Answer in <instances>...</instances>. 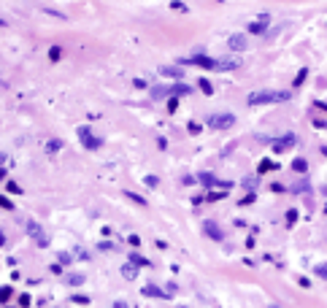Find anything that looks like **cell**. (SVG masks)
I'll return each instance as SVG.
<instances>
[{"label": "cell", "mask_w": 327, "mask_h": 308, "mask_svg": "<svg viewBox=\"0 0 327 308\" xmlns=\"http://www.w3.org/2000/svg\"><path fill=\"white\" fill-rule=\"evenodd\" d=\"M130 262L136 265V268H149V259L141 257V254H130Z\"/></svg>", "instance_id": "9a60e30c"}, {"label": "cell", "mask_w": 327, "mask_h": 308, "mask_svg": "<svg viewBox=\"0 0 327 308\" xmlns=\"http://www.w3.org/2000/svg\"><path fill=\"white\" fill-rule=\"evenodd\" d=\"M292 170L306 173V170H309V162H306V160H295V162H292Z\"/></svg>", "instance_id": "ac0fdd59"}, {"label": "cell", "mask_w": 327, "mask_h": 308, "mask_svg": "<svg viewBox=\"0 0 327 308\" xmlns=\"http://www.w3.org/2000/svg\"><path fill=\"white\" fill-rule=\"evenodd\" d=\"M200 181H203L206 187H214V181H216V179L211 176V173H200Z\"/></svg>", "instance_id": "44dd1931"}, {"label": "cell", "mask_w": 327, "mask_h": 308, "mask_svg": "<svg viewBox=\"0 0 327 308\" xmlns=\"http://www.w3.org/2000/svg\"><path fill=\"white\" fill-rule=\"evenodd\" d=\"M11 292H14L11 287H0V303H6L8 297H11Z\"/></svg>", "instance_id": "ffe728a7"}, {"label": "cell", "mask_w": 327, "mask_h": 308, "mask_svg": "<svg viewBox=\"0 0 327 308\" xmlns=\"http://www.w3.org/2000/svg\"><path fill=\"white\" fill-rule=\"evenodd\" d=\"M227 46H230V52H244L246 49V35H241V33L230 35L227 38Z\"/></svg>", "instance_id": "ba28073f"}, {"label": "cell", "mask_w": 327, "mask_h": 308, "mask_svg": "<svg viewBox=\"0 0 327 308\" xmlns=\"http://www.w3.org/2000/svg\"><path fill=\"white\" fill-rule=\"evenodd\" d=\"M3 25H6V22H3V19H0V27H3Z\"/></svg>", "instance_id": "ee69618b"}, {"label": "cell", "mask_w": 327, "mask_h": 308, "mask_svg": "<svg viewBox=\"0 0 327 308\" xmlns=\"http://www.w3.org/2000/svg\"><path fill=\"white\" fill-rule=\"evenodd\" d=\"M189 92H192V86L189 84H181V81L173 84V90H170V95H176V98H181V95H189Z\"/></svg>", "instance_id": "5bb4252c"}, {"label": "cell", "mask_w": 327, "mask_h": 308, "mask_svg": "<svg viewBox=\"0 0 327 308\" xmlns=\"http://www.w3.org/2000/svg\"><path fill=\"white\" fill-rule=\"evenodd\" d=\"M287 222H290V225H295V222H297V211H295V208L287 211Z\"/></svg>", "instance_id": "d4e9b609"}, {"label": "cell", "mask_w": 327, "mask_h": 308, "mask_svg": "<svg viewBox=\"0 0 327 308\" xmlns=\"http://www.w3.org/2000/svg\"><path fill=\"white\" fill-rule=\"evenodd\" d=\"M160 73L168 76V79H181V76H184V71H181V68H170V65H162Z\"/></svg>", "instance_id": "8fae6325"}, {"label": "cell", "mask_w": 327, "mask_h": 308, "mask_svg": "<svg viewBox=\"0 0 327 308\" xmlns=\"http://www.w3.org/2000/svg\"><path fill=\"white\" fill-rule=\"evenodd\" d=\"M241 68V60H238V57H219L216 60V71H238Z\"/></svg>", "instance_id": "52a82bcc"}, {"label": "cell", "mask_w": 327, "mask_h": 308, "mask_svg": "<svg viewBox=\"0 0 327 308\" xmlns=\"http://www.w3.org/2000/svg\"><path fill=\"white\" fill-rule=\"evenodd\" d=\"M122 276H124V278H127V281H133V278H136V276H138V268H136V265H133V262H130V259H127V262H124V265H122Z\"/></svg>", "instance_id": "30bf717a"}, {"label": "cell", "mask_w": 327, "mask_h": 308, "mask_svg": "<svg viewBox=\"0 0 327 308\" xmlns=\"http://www.w3.org/2000/svg\"><path fill=\"white\" fill-rule=\"evenodd\" d=\"M71 300H73V303H90V300H86V297H84V295H73V297H71Z\"/></svg>", "instance_id": "74e56055"}, {"label": "cell", "mask_w": 327, "mask_h": 308, "mask_svg": "<svg viewBox=\"0 0 327 308\" xmlns=\"http://www.w3.org/2000/svg\"><path fill=\"white\" fill-rule=\"evenodd\" d=\"M143 181H146V187H157V184H160V179H157V176H146Z\"/></svg>", "instance_id": "4dcf8cb0"}, {"label": "cell", "mask_w": 327, "mask_h": 308, "mask_svg": "<svg viewBox=\"0 0 327 308\" xmlns=\"http://www.w3.org/2000/svg\"><path fill=\"white\" fill-rule=\"evenodd\" d=\"M292 95L290 92H271V90H265V92H252L246 98L249 105H268V103H287Z\"/></svg>", "instance_id": "6da1fadb"}, {"label": "cell", "mask_w": 327, "mask_h": 308, "mask_svg": "<svg viewBox=\"0 0 327 308\" xmlns=\"http://www.w3.org/2000/svg\"><path fill=\"white\" fill-rule=\"evenodd\" d=\"M292 146H297V136H295V133H287V136H281V138L273 141V151H276V154L290 151Z\"/></svg>", "instance_id": "5b68a950"}, {"label": "cell", "mask_w": 327, "mask_h": 308, "mask_svg": "<svg viewBox=\"0 0 327 308\" xmlns=\"http://www.w3.org/2000/svg\"><path fill=\"white\" fill-rule=\"evenodd\" d=\"M111 308H127V303H124V300H117V303H114Z\"/></svg>", "instance_id": "ab89813d"}, {"label": "cell", "mask_w": 327, "mask_h": 308, "mask_svg": "<svg viewBox=\"0 0 327 308\" xmlns=\"http://www.w3.org/2000/svg\"><path fill=\"white\" fill-rule=\"evenodd\" d=\"M6 244V235H3V230H0V246H3Z\"/></svg>", "instance_id": "b9f144b4"}, {"label": "cell", "mask_w": 327, "mask_h": 308, "mask_svg": "<svg viewBox=\"0 0 327 308\" xmlns=\"http://www.w3.org/2000/svg\"><path fill=\"white\" fill-rule=\"evenodd\" d=\"M76 136H79V141L84 143V149H90V151H95V149H100V138L95 136V133L86 127V124H81L79 130H76Z\"/></svg>", "instance_id": "7a4b0ae2"}, {"label": "cell", "mask_w": 327, "mask_h": 308, "mask_svg": "<svg viewBox=\"0 0 327 308\" xmlns=\"http://www.w3.org/2000/svg\"><path fill=\"white\" fill-rule=\"evenodd\" d=\"M8 192H14V195H19L22 189H19V184H14V181H8Z\"/></svg>", "instance_id": "d590c367"}, {"label": "cell", "mask_w": 327, "mask_h": 308, "mask_svg": "<svg viewBox=\"0 0 327 308\" xmlns=\"http://www.w3.org/2000/svg\"><path fill=\"white\" fill-rule=\"evenodd\" d=\"M49 57H52V60H60V57H62V49H60V46H52V49H49Z\"/></svg>", "instance_id": "cb8c5ba5"}, {"label": "cell", "mask_w": 327, "mask_h": 308, "mask_svg": "<svg viewBox=\"0 0 327 308\" xmlns=\"http://www.w3.org/2000/svg\"><path fill=\"white\" fill-rule=\"evenodd\" d=\"M127 240H130V246H141V238L138 235H130Z\"/></svg>", "instance_id": "f35d334b"}, {"label": "cell", "mask_w": 327, "mask_h": 308, "mask_svg": "<svg viewBox=\"0 0 327 308\" xmlns=\"http://www.w3.org/2000/svg\"><path fill=\"white\" fill-rule=\"evenodd\" d=\"M203 230H206V235H208V238H214V240H222V238H225L222 227H219L216 222H206V227H203Z\"/></svg>", "instance_id": "9c48e42d"}, {"label": "cell", "mask_w": 327, "mask_h": 308, "mask_svg": "<svg viewBox=\"0 0 327 308\" xmlns=\"http://www.w3.org/2000/svg\"><path fill=\"white\" fill-rule=\"evenodd\" d=\"M306 76H309V71H306V68H303L300 73H297V79H295V86H300V84L306 81Z\"/></svg>", "instance_id": "4316f807"}, {"label": "cell", "mask_w": 327, "mask_h": 308, "mask_svg": "<svg viewBox=\"0 0 327 308\" xmlns=\"http://www.w3.org/2000/svg\"><path fill=\"white\" fill-rule=\"evenodd\" d=\"M0 208H8V211H11L14 203H8V197H6V195H0Z\"/></svg>", "instance_id": "f546056e"}, {"label": "cell", "mask_w": 327, "mask_h": 308, "mask_svg": "<svg viewBox=\"0 0 327 308\" xmlns=\"http://www.w3.org/2000/svg\"><path fill=\"white\" fill-rule=\"evenodd\" d=\"M181 62H187V65H200V68H206V71H216V60H211V57H206V54L187 57V60H181Z\"/></svg>", "instance_id": "8992f818"}, {"label": "cell", "mask_w": 327, "mask_h": 308, "mask_svg": "<svg viewBox=\"0 0 327 308\" xmlns=\"http://www.w3.org/2000/svg\"><path fill=\"white\" fill-rule=\"evenodd\" d=\"M170 8H173V11H187L184 3H170Z\"/></svg>", "instance_id": "8d00e7d4"}, {"label": "cell", "mask_w": 327, "mask_h": 308, "mask_svg": "<svg viewBox=\"0 0 327 308\" xmlns=\"http://www.w3.org/2000/svg\"><path fill=\"white\" fill-rule=\"evenodd\" d=\"M68 284H71V287H81V284H84V276H81V273H71V276H68Z\"/></svg>", "instance_id": "e0dca14e"}, {"label": "cell", "mask_w": 327, "mask_h": 308, "mask_svg": "<svg viewBox=\"0 0 327 308\" xmlns=\"http://www.w3.org/2000/svg\"><path fill=\"white\" fill-rule=\"evenodd\" d=\"M27 305H30V295H22L19 297V308H27Z\"/></svg>", "instance_id": "1f68e13d"}, {"label": "cell", "mask_w": 327, "mask_h": 308, "mask_svg": "<svg viewBox=\"0 0 327 308\" xmlns=\"http://www.w3.org/2000/svg\"><path fill=\"white\" fill-rule=\"evenodd\" d=\"M314 271H316V276H319V278H327V262H319Z\"/></svg>", "instance_id": "7402d4cb"}, {"label": "cell", "mask_w": 327, "mask_h": 308, "mask_svg": "<svg viewBox=\"0 0 327 308\" xmlns=\"http://www.w3.org/2000/svg\"><path fill=\"white\" fill-rule=\"evenodd\" d=\"M57 259H60V265H68L71 262V254L68 252H60V254H57Z\"/></svg>", "instance_id": "484cf974"}, {"label": "cell", "mask_w": 327, "mask_h": 308, "mask_svg": "<svg viewBox=\"0 0 327 308\" xmlns=\"http://www.w3.org/2000/svg\"><path fill=\"white\" fill-rule=\"evenodd\" d=\"M60 146H62L60 141H49V143H46V151H57V149H60Z\"/></svg>", "instance_id": "f1b7e54d"}, {"label": "cell", "mask_w": 327, "mask_h": 308, "mask_svg": "<svg viewBox=\"0 0 327 308\" xmlns=\"http://www.w3.org/2000/svg\"><path fill=\"white\" fill-rule=\"evenodd\" d=\"M3 162H6V154H0V165H3Z\"/></svg>", "instance_id": "7bdbcfd3"}, {"label": "cell", "mask_w": 327, "mask_h": 308, "mask_svg": "<svg viewBox=\"0 0 327 308\" xmlns=\"http://www.w3.org/2000/svg\"><path fill=\"white\" fill-rule=\"evenodd\" d=\"M27 235H30V238L35 240V246H41V249L49 246V235L43 233V227L38 225L35 219H30V222H27Z\"/></svg>", "instance_id": "3957f363"}, {"label": "cell", "mask_w": 327, "mask_h": 308, "mask_svg": "<svg viewBox=\"0 0 327 308\" xmlns=\"http://www.w3.org/2000/svg\"><path fill=\"white\" fill-rule=\"evenodd\" d=\"M198 86H200V90H203L206 95L214 92V86H211V81H208V79H200V81H198Z\"/></svg>", "instance_id": "d6986e66"}, {"label": "cell", "mask_w": 327, "mask_h": 308, "mask_svg": "<svg viewBox=\"0 0 327 308\" xmlns=\"http://www.w3.org/2000/svg\"><path fill=\"white\" fill-rule=\"evenodd\" d=\"M316 108H322V111H327V103H316Z\"/></svg>", "instance_id": "60d3db41"}, {"label": "cell", "mask_w": 327, "mask_h": 308, "mask_svg": "<svg viewBox=\"0 0 327 308\" xmlns=\"http://www.w3.org/2000/svg\"><path fill=\"white\" fill-rule=\"evenodd\" d=\"M176 292H179V287H176V284H168V287H165V295H168V297H170V295H176Z\"/></svg>", "instance_id": "836d02e7"}, {"label": "cell", "mask_w": 327, "mask_h": 308, "mask_svg": "<svg viewBox=\"0 0 327 308\" xmlns=\"http://www.w3.org/2000/svg\"><path fill=\"white\" fill-rule=\"evenodd\" d=\"M254 203V192H252V195H246L244 200H241V206H252Z\"/></svg>", "instance_id": "e575fe53"}, {"label": "cell", "mask_w": 327, "mask_h": 308, "mask_svg": "<svg viewBox=\"0 0 327 308\" xmlns=\"http://www.w3.org/2000/svg\"><path fill=\"white\" fill-rule=\"evenodd\" d=\"M124 197H127V200H133L136 206H146V200H143L141 195H136V192H124Z\"/></svg>", "instance_id": "2e32d148"}, {"label": "cell", "mask_w": 327, "mask_h": 308, "mask_svg": "<svg viewBox=\"0 0 327 308\" xmlns=\"http://www.w3.org/2000/svg\"><path fill=\"white\" fill-rule=\"evenodd\" d=\"M143 295H146V297H168L165 295V290H157V287L155 284H149V287H143V290H141Z\"/></svg>", "instance_id": "4fadbf2b"}, {"label": "cell", "mask_w": 327, "mask_h": 308, "mask_svg": "<svg viewBox=\"0 0 327 308\" xmlns=\"http://www.w3.org/2000/svg\"><path fill=\"white\" fill-rule=\"evenodd\" d=\"M151 95H155V98H165V90H162V86H155V90H151Z\"/></svg>", "instance_id": "d6a6232c"}, {"label": "cell", "mask_w": 327, "mask_h": 308, "mask_svg": "<svg viewBox=\"0 0 327 308\" xmlns=\"http://www.w3.org/2000/svg\"><path fill=\"white\" fill-rule=\"evenodd\" d=\"M265 25H268V16H259L257 22H252V25H249V30H252L254 35H259V33H265Z\"/></svg>", "instance_id": "7c38bea8"}, {"label": "cell", "mask_w": 327, "mask_h": 308, "mask_svg": "<svg viewBox=\"0 0 327 308\" xmlns=\"http://www.w3.org/2000/svg\"><path fill=\"white\" fill-rule=\"evenodd\" d=\"M222 197H225V192H208V195H206L208 203H214V200H222Z\"/></svg>", "instance_id": "603a6c76"}, {"label": "cell", "mask_w": 327, "mask_h": 308, "mask_svg": "<svg viewBox=\"0 0 327 308\" xmlns=\"http://www.w3.org/2000/svg\"><path fill=\"white\" fill-rule=\"evenodd\" d=\"M271 168H273V162H271V160L259 162V173H268V170H271Z\"/></svg>", "instance_id": "83f0119b"}, {"label": "cell", "mask_w": 327, "mask_h": 308, "mask_svg": "<svg viewBox=\"0 0 327 308\" xmlns=\"http://www.w3.org/2000/svg\"><path fill=\"white\" fill-rule=\"evenodd\" d=\"M206 124L211 130H227V127H233L235 124V117L233 114H214V117H208Z\"/></svg>", "instance_id": "277c9868"}, {"label": "cell", "mask_w": 327, "mask_h": 308, "mask_svg": "<svg viewBox=\"0 0 327 308\" xmlns=\"http://www.w3.org/2000/svg\"><path fill=\"white\" fill-rule=\"evenodd\" d=\"M6 308H8V305H6Z\"/></svg>", "instance_id": "f6af8a7d"}]
</instances>
